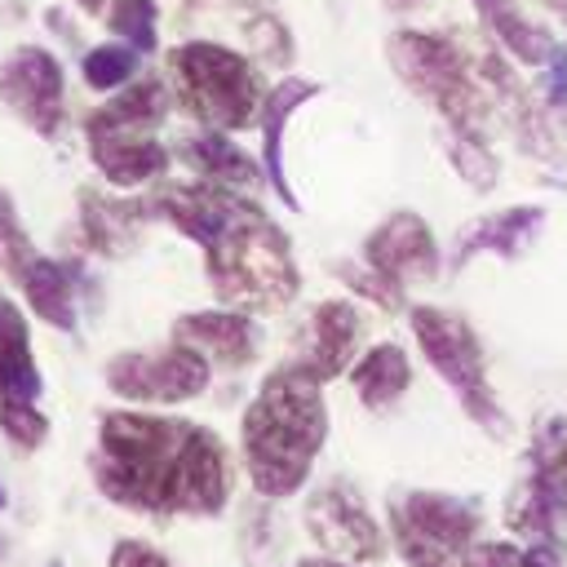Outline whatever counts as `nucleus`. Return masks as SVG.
<instances>
[{
    "label": "nucleus",
    "mask_w": 567,
    "mask_h": 567,
    "mask_svg": "<svg viewBox=\"0 0 567 567\" xmlns=\"http://www.w3.org/2000/svg\"><path fill=\"white\" fill-rule=\"evenodd\" d=\"M363 266L385 275L408 292V284H425L439 275V239L421 213H390L368 239H363Z\"/></svg>",
    "instance_id": "nucleus-13"
},
{
    "label": "nucleus",
    "mask_w": 567,
    "mask_h": 567,
    "mask_svg": "<svg viewBox=\"0 0 567 567\" xmlns=\"http://www.w3.org/2000/svg\"><path fill=\"white\" fill-rule=\"evenodd\" d=\"M89 470L106 501L151 518H213L230 501L221 439L186 416L102 412Z\"/></svg>",
    "instance_id": "nucleus-1"
},
{
    "label": "nucleus",
    "mask_w": 567,
    "mask_h": 567,
    "mask_svg": "<svg viewBox=\"0 0 567 567\" xmlns=\"http://www.w3.org/2000/svg\"><path fill=\"white\" fill-rule=\"evenodd\" d=\"M385 58L394 75L447 120L452 133H483V120L496 97L487 89L478 58H470L461 44H452L439 31H412V27L385 40Z\"/></svg>",
    "instance_id": "nucleus-6"
},
{
    "label": "nucleus",
    "mask_w": 567,
    "mask_h": 567,
    "mask_svg": "<svg viewBox=\"0 0 567 567\" xmlns=\"http://www.w3.org/2000/svg\"><path fill=\"white\" fill-rule=\"evenodd\" d=\"M168 80L177 106L195 124L221 133H239L252 120H261L270 93L261 84V71L248 62V53L217 40H182L168 53Z\"/></svg>",
    "instance_id": "nucleus-5"
},
{
    "label": "nucleus",
    "mask_w": 567,
    "mask_h": 567,
    "mask_svg": "<svg viewBox=\"0 0 567 567\" xmlns=\"http://www.w3.org/2000/svg\"><path fill=\"white\" fill-rule=\"evenodd\" d=\"M545 221V208L536 204H518V208H501V213H487L478 221H470L456 239V252H452V266H465L474 252H496V257H518L527 248V239L540 230Z\"/></svg>",
    "instance_id": "nucleus-19"
},
{
    "label": "nucleus",
    "mask_w": 567,
    "mask_h": 567,
    "mask_svg": "<svg viewBox=\"0 0 567 567\" xmlns=\"http://www.w3.org/2000/svg\"><path fill=\"white\" fill-rule=\"evenodd\" d=\"M0 102L40 137L66 124V75L44 44H18L0 66Z\"/></svg>",
    "instance_id": "nucleus-12"
},
{
    "label": "nucleus",
    "mask_w": 567,
    "mask_h": 567,
    "mask_svg": "<svg viewBox=\"0 0 567 567\" xmlns=\"http://www.w3.org/2000/svg\"><path fill=\"white\" fill-rule=\"evenodd\" d=\"M447 155H452V168H456L474 190H492V186H496L501 164L492 159L483 133H452V137H447Z\"/></svg>",
    "instance_id": "nucleus-26"
},
{
    "label": "nucleus",
    "mask_w": 567,
    "mask_h": 567,
    "mask_svg": "<svg viewBox=\"0 0 567 567\" xmlns=\"http://www.w3.org/2000/svg\"><path fill=\"white\" fill-rule=\"evenodd\" d=\"M244 35H248V44H252L261 58H270V62H279V66L292 58V35H288V27H284L279 18H270V13L248 18V22H244Z\"/></svg>",
    "instance_id": "nucleus-28"
},
{
    "label": "nucleus",
    "mask_w": 567,
    "mask_h": 567,
    "mask_svg": "<svg viewBox=\"0 0 567 567\" xmlns=\"http://www.w3.org/2000/svg\"><path fill=\"white\" fill-rule=\"evenodd\" d=\"M40 394H44V377L31 354L27 315L0 292V430L22 452L49 439V416L40 408Z\"/></svg>",
    "instance_id": "nucleus-9"
},
{
    "label": "nucleus",
    "mask_w": 567,
    "mask_h": 567,
    "mask_svg": "<svg viewBox=\"0 0 567 567\" xmlns=\"http://www.w3.org/2000/svg\"><path fill=\"white\" fill-rule=\"evenodd\" d=\"M319 93V84L315 80H301V75H288V80H279L270 93H266V106H261V164H266V182L275 186V195L288 204V208H301L297 204V195H292V182H288V173H284V128H288V120H292V111L301 106V102H310Z\"/></svg>",
    "instance_id": "nucleus-17"
},
{
    "label": "nucleus",
    "mask_w": 567,
    "mask_h": 567,
    "mask_svg": "<svg viewBox=\"0 0 567 567\" xmlns=\"http://www.w3.org/2000/svg\"><path fill=\"white\" fill-rule=\"evenodd\" d=\"M350 381H354V394L363 399V408H372V412L394 408V403L408 394V385H412L408 350H403V346H394V341L372 346V350L354 363Z\"/></svg>",
    "instance_id": "nucleus-21"
},
{
    "label": "nucleus",
    "mask_w": 567,
    "mask_h": 567,
    "mask_svg": "<svg viewBox=\"0 0 567 567\" xmlns=\"http://www.w3.org/2000/svg\"><path fill=\"white\" fill-rule=\"evenodd\" d=\"M111 567H177L164 549H155L151 540H133V536H124V540H115V549H111Z\"/></svg>",
    "instance_id": "nucleus-30"
},
{
    "label": "nucleus",
    "mask_w": 567,
    "mask_h": 567,
    "mask_svg": "<svg viewBox=\"0 0 567 567\" xmlns=\"http://www.w3.org/2000/svg\"><path fill=\"white\" fill-rule=\"evenodd\" d=\"M323 439H328L323 381L310 377L297 359L266 372L239 421V452L252 492L266 501L297 496L323 452Z\"/></svg>",
    "instance_id": "nucleus-3"
},
{
    "label": "nucleus",
    "mask_w": 567,
    "mask_h": 567,
    "mask_svg": "<svg viewBox=\"0 0 567 567\" xmlns=\"http://www.w3.org/2000/svg\"><path fill=\"white\" fill-rule=\"evenodd\" d=\"M408 323H412V337L425 354V363L456 390L461 408L470 421H478L487 434L505 439L509 434V421L487 385V368H483V346L474 337V328L452 315V310H439V306H412L408 310Z\"/></svg>",
    "instance_id": "nucleus-7"
},
{
    "label": "nucleus",
    "mask_w": 567,
    "mask_h": 567,
    "mask_svg": "<svg viewBox=\"0 0 567 567\" xmlns=\"http://www.w3.org/2000/svg\"><path fill=\"white\" fill-rule=\"evenodd\" d=\"M168 106L173 89L146 75L115 89V97H106V106L84 120L89 159L111 186H146L168 168V146L159 142Z\"/></svg>",
    "instance_id": "nucleus-4"
},
{
    "label": "nucleus",
    "mask_w": 567,
    "mask_h": 567,
    "mask_svg": "<svg viewBox=\"0 0 567 567\" xmlns=\"http://www.w3.org/2000/svg\"><path fill=\"white\" fill-rule=\"evenodd\" d=\"M536 470L549 474V483L567 505V425H549V434L536 443Z\"/></svg>",
    "instance_id": "nucleus-29"
},
{
    "label": "nucleus",
    "mask_w": 567,
    "mask_h": 567,
    "mask_svg": "<svg viewBox=\"0 0 567 567\" xmlns=\"http://www.w3.org/2000/svg\"><path fill=\"white\" fill-rule=\"evenodd\" d=\"M102 377L106 390L128 403H186L208 390L213 363L195 346L173 337L155 350H120L115 359H106Z\"/></svg>",
    "instance_id": "nucleus-10"
},
{
    "label": "nucleus",
    "mask_w": 567,
    "mask_h": 567,
    "mask_svg": "<svg viewBox=\"0 0 567 567\" xmlns=\"http://www.w3.org/2000/svg\"><path fill=\"white\" fill-rule=\"evenodd\" d=\"M146 204L151 217L204 248V270L217 301L248 315H275L297 301L301 270L292 244L252 195L199 177L159 186Z\"/></svg>",
    "instance_id": "nucleus-2"
},
{
    "label": "nucleus",
    "mask_w": 567,
    "mask_h": 567,
    "mask_svg": "<svg viewBox=\"0 0 567 567\" xmlns=\"http://www.w3.org/2000/svg\"><path fill=\"white\" fill-rule=\"evenodd\" d=\"M306 532L310 540L332 554V558H346V563H377L385 554V536H381V523L372 518L368 501L359 496V487H350L346 478H332L323 483L319 492H310L306 509Z\"/></svg>",
    "instance_id": "nucleus-11"
},
{
    "label": "nucleus",
    "mask_w": 567,
    "mask_h": 567,
    "mask_svg": "<svg viewBox=\"0 0 567 567\" xmlns=\"http://www.w3.org/2000/svg\"><path fill=\"white\" fill-rule=\"evenodd\" d=\"M545 97H549V106H567V49L563 44H554V53H549Z\"/></svg>",
    "instance_id": "nucleus-31"
},
{
    "label": "nucleus",
    "mask_w": 567,
    "mask_h": 567,
    "mask_svg": "<svg viewBox=\"0 0 567 567\" xmlns=\"http://www.w3.org/2000/svg\"><path fill=\"white\" fill-rule=\"evenodd\" d=\"M177 151L186 155V164L204 182H217V186H230V190H244V195L266 182V164L252 159L248 151H239L230 142V133H221V128H199V133L182 137Z\"/></svg>",
    "instance_id": "nucleus-18"
},
{
    "label": "nucleus",
    "mask_w": 567,
    "mask_h": 567,
    "mask_svg": "<svg viewBox=\"0 0 567 567\" xmlns=\"http://www.w3.org/2000/svg\"><path fill=\"white\" fill-rule=\"evenodd\" d=\"M49 567H62V563H58V558H53V563H49Z\"/></svg>",
    "instance_id": "nucleus-37"
},
{
    "label": "nucleus",
    "mask_w": 567,
    "mask_h": 567,
    "mask_svg": "<svg viewBox=\"0 0 567 567\" xmlns=\"http://www.w3.org/2000/svg\"><path fill=\"white\" fill-rule=\"evenodd\" d=\"M106 22L137 53L159 49V4L155 0H106Z\"/></svg>",
    "instance_id": "nucleus-24"
},
{
    "label": "nucleus",
    "mask_w": 567,
    "mask_h": 567,
    "mask_svg": "<svg viewBox=\"0 0 567 567\" xmlns=\"http://www.w3.org/2000/svg\"><path fill=\"white\" fill-rule=\"evenodd\" d=\"M4 501H9V496H4V487H0V509H4Z\"/></svg>",
    "instance_id": "nucleus-36"
},
{
    "label": "nucleus",
    "mask_w": 567,
    "mask_h": 567,
    "mask_svg": "<svg viewBox=\"0 0 567 567\" xmlns=\"http://www.w3.org/2000/svg\"><path fill=\"white\" fill-rule=\"evenodd\" d=\"M381 4H385L390 13H416V9L425 4V0H381Z\"/></svg>",
    "instance_id": "nucleus-33"
},
{
    "label": "nucleus",
    "mask_w": 567,
    "mask_h": 567,
    "mask_svg": "<svg viewBox=\"0 0 567 567\" xmlns=\"http://www.w3.org/2000/svg\"><path fill=\"white\" fill-rule=\"evenodd\" d=\"M0 554H4V540H0Z\"/></svg>",
    "instance_id": "nucleus-38"
},
{
    "label": "nucleus",
    "mask_w": 567,
    "mask_h": 567,
    "mask_svg": "<svg viewBox=\"0 0 567 567\" xmlns=\"http://www.w3.org/2000/svg\"><path fill=\"white\" fill-rule=\"evenodd\" d=\"M173 337L195 346L213 368H226V372L248 368L257 359V350H261L257 319L248 310H235V306H213V310L177 315L173 319Z\"/></svg>",
    "instance_id": "nucleus-14"
},
{
    "label": "nucleus",
    "mask_w": 567,
    "mask_h": 567,
    "mask_svg": "<svg viewBox=\"0 0 567 567\" xmlns=\"http://www.w3.org/2000/svg\"><path fill=\"white\" fill-rule=\"evenodd\" d=\"M478 523V505L447 492H399L390 501V536L408 567H465Z\"/></svg>",
    "instance_id": "nucleus-8"
},
{
    "label": "nucleus",
    "mask_w": 567,
    "mask_h": 567,
    "mask_svg": "<svg viewBox=\"0 0 567 567\" xmlns=\"http://www.w3.org/2000/svg\"><path fill=\"white\" fill-rule=\"evenodd\" d=\"M545 4H549L554 13H563V18H567V0H545Z\"/></svg>",
    "instance_id": "nucleus-35"
},
{
    "label": "nucleus",
    "mask_w": 567,
    "mask_h": 567,
    "mask_svg": "<svg viewBox=\"0 0 567 567\" xmlns=\"http://www.w3.org/2000/svg\"><path fill=\"white\" fill-rule=\"evenodd\" d=\"M142 58H146V53H137L128 40L93 44V49L84 53V62H80V75H84L89 89H97V93H115V89H124V84L137 80Z\"/></svg>",
    "instance_id": "nucleus-23"
},
{
    "label": "nucleus",
    "mask_w": 567,
    "mask_h": 567,
    "mask_svg": "<svg viewBox=\"0 0 567 567\" xmlns=\"http://www.w3.org/2000/svg\"><path fill=\"white\" fill-rule=\"evenodd\" d=\"M146 217H151V204H142V199L80 190V235H84L89 252H97V257H128L142 239Z\"/></svg>",
    "instance_id": "nucleus-16"
},
{
    "label": "nucleus",
    "mask_w": 567,
    "mask_h": 567,
    "mask_svg": "<svg viewBox=\"0 0 567 567\" xmlns=\"http://www.w3.org/2000/svg\"><path fill=\"white\" fill-rule=\"evenodd\" d=\"M84 13H106V0H75Z\"/></svg>",
    "instance_id": "nucleus-34"
},
{
    "label": "nucleus",
    "mask_w": 567,
    "mask_h": 567,
    "mask_svg": "<svg viewBox=\"0 0 567 567\" xmlns=\"http://www.w3.org/2000/svg\"><path fill=\"white\" fill-rule=\"evenodd\" d=\"M297 567H354V563H346V558H332V554H323V558H301Z\"/></svg>",
    "instance_id": "nucleus-32"
},
{
    "label": "nucleus",
    "mask_w": 567,
    "mask_h": 567,
    "mask_svg": "<svg viewBox=\"0 0 567 567\" xmlns=\"http://www.w3.org/2000/svg\"><path fill=\"white\" fill-rule=\"evenodd\" d=\"M474 9H478L483 27L496 35V44H501L505 53H514V58L527 62V66L549 62V53H554L549 27L532 22V18L518 9V0H474Z\"/></svg>",
    "instance_id": "nucleus-22"
},
{
    "label": "nucleus",
    "mask_w": 567,
    "mask_h": 567,
    "mask_svg": "<svg viewBox=\"0 0 567 567\" xmlns=\"http://www.w3.org/2000/svg\"><path fill=\"white\" fill-rule=\"evenodd\" d=\"M359 337H363V315L354 310V301L328 297V301L315 306V315H310V323H306V341H301V350H297L292 359H297L310 377L332 381V377H341V372L354 363Z\"/></svg>",
    "instance_id": "nucleus-15"
},
{
    "label": "nucleus",
    "mask_w": 567,
    "mask_h": 567,
    "mask_svg": "<svg viewBox=\"0 0 567 567\" xmlns=\"http://www.w3.org/2000/svg\"><path fill=\"white\" fill-rule=\"evenodd\" d=\"M465 567H563V549L532 540V545H505V540H487L465 554Z\"/></svg>",
    "instance_id": "nucleus-25"
},
{
    "label": "nucleus",
    "mask_w": 567,
    "mask_h": 567,
    "mask_svg": "<svg viewBox=\"0 0 567 567\" xmlns=\"http://www.w3.org/2000/svg\"><path fill=\"white\" fill-rule=\"evenodd\" d=\"M337 275L359 292V297H368V301H377L381 310H399L403 306V288L399 284H390L385 275H377L372 266H350V261H337Z\"/></svg>",
    "instance_id": "nucleus-27"
},
{
    "label": "nucleus",
    "mask_w": 567,
    "mask_h": 567,
    "mask_svg": "<svg viewBox=\"0 0 567 567\" xmlns=\"http://www.w3.org/2000/svg\"><path fill=\"white\" fill-rule=\"evenodd\" d=\"M18 292L22 301L31 306L35 319H44L49 328L58 332H75L80 328V297H75V270L66 261H53V257H35L27 266V275L18 279Z\"/></svg>",
    "instance_id": "nucleus-20"
}]
</instances>
